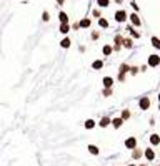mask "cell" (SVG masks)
<instances>
[{"label":"cell","instance_id":"obj_1","mask_svg":"<svg viewBox=\"0 0 160 166\" xmlns=\"http://www.w3.org/2000/svg\"><path fill=\"white\" fill-rule=\"evenodd\" d=\"M147 65H149L150 68L159 67V65H160V57L157 55V53H152V55L149 57V60H147Z\"/></svg>","mask_w":160,"mask_h":166},{"label":"cell","instance_id":"obj_2","mask_svg":"<svg viewBox=\"0 0 160 166\" xmlns=\"http://www.w3.org/2000/svg\"><path fill=\"white\" fill-rule=\"evenodd\" d=\"M139 106H140V110H149L150 108V98L149 96H142V98L139 100Z\"/></svg>","mask_w":160,"mask_h":166},{"label":"cell","instance_id":"obj_3","mask_svg":"<svg viewBox=\"0 0 160 166\" xmlns=\"http://www.w3.org/2000/svg\"><path fill=\"white\" fill-rule=\"evenodd\" d=\"M129 70H130V67L127 65V63H122V65H120V73H119V80L120 82H124L125 80V73L129 72Z\"/></svg>","mask_w":160,"mask_h":166},{"label":"cell","instance_id":"obj_4","mask_svg":"<svg viewBox=\"0 0 160 166\" xmlns=\"http://www.w3.org/2000/svg\"><path fill=\"white\" fill-rule=\"evenodd\" d=\"M125 146H127L129 150H135V148H137V140H135L134 136L127 138V140H125Z\"/></svg>","mask_w":160,"mask_h":166},{"label":"cell","instance_id":"obj_5","mask_svg":"<svg viewBox=\"0 0 160 166\" xmlns=\"http://www.w3.org/2000/svg\"><path fill=\"white\" fill-rule=\"evenodd\" d=\"M129 18H130V22H132V25H134V27H140V25H142V20H140V17L137 15V13H132Z\"/></svg>","mask_w":160,"mask_h":166},{"label":"cell","instance_id":"obj_6","mask_svg":"<svg viewBox=\"0 0 160 166\" xmlns=\"http://www.w3.org/2000/svg\"><path fill=\"white\" fill-rule=\"evenodd\" d=\"M115 20H117V22H125V20H127V12L119 10L117 13H115Z\"/></svg>","mask_w":160,"mask_h":166},{"label":"cell","instance_id":"obj_7","mask_svg":"<svg viewBox=\"0 0 160 166\" xmlns=\"http://www.w3.org/2000/svg\"><path fill=\"white\" fill-rule=\"evenodd\" d=\"M144 155H145V158H147L149 161H154V160H155V151L152 150V148H147Z\"/></svg>","mask_w":160,"mask_h":166},{"label":"cell","instance_id":"obj_8","mask_svg":"<svg viewBox=\"0 0 160 166\" xmlns=\"http://www.w3.org/2000/svg\"><path fill=\"white\" fill-rule=\"evenodd\" d=\"M112 85H114V78H110V77L103 78V87H105V88H110Z\"/></svg>","mask_w":160,"mask_h":166},{"label":"cell","instance_id":"obj_9","mask_svg":"<svg viewBox=\"0 0 160 166\" xmlns=\"http://www.w3.org/2000/svg\"><path fill=\"white\" fill-rule=\"evenodd\" d=\"M150 143H152L154 146L160 145V136H159V135H155V133H154V135L150 136Z\"/></svg>","mask_w":160,"mask_h":166},{"label":"cell","instance_id":"obj_10","mask_svg":"<svg viewBox=\"0 0 160 166\" xmlns=\"http://www.w3.org/2000/svg\"><path fill=\"white\" fill-rule=\"evenodd\" d=\"M112 124H114V128H120V126L124 124V120L122 118H114L112 120Z\"/></svg>","mask_w":160,"mask_h":166},{"label":"cell","instance_id":"obj_11","mask_svg":"<svg viewBox=\"0 0 160 166\" xmlns=\"http://www.w3.org/2000/svg\"><path fill=\"white\" fill-rule=\"evenodd\" d=\"M150 42H152V45H154L157 50H160V38H159V37H152V40H150Z\"/></svg>","mask_w":160,"mask_h":166},{"label":"cell","instance_id":"obj_12","mask_svg":"<svg viewBox=\"0 0 160 166\" xmlns=\"http://www.w3.org/2000/svg\"><path fill=\"white\" fill-rule=\"evenodd\" d=\"M102 67H103V62H102V60H95V62L92 63V68H93V70H100Z\"/></svg>","mask_w":160,"mask_h":166},{"label":"cell","instance_id":"obj_13","mask_svg":"<svg viewBox=\"0 0 160 166\" xmlns=\"http://www.w3.org/2000/svg\"><path fill=\"white\" fill-rule=\"evenodd\" d=\"M58 20L62 22V23H67V22H68L67 13H65V12H60V13H58Z\"/></svg>","mask_w":160,"mask_h":166},{"label":"cell","instance_id":"obj_14","mask_svg":"<svg viewBox=\"0 0 160 166\" xmlns=\"http://www.w3.org/2000/svg\"><path fill=\"white\" fill-rule=\"evenodd\" d=\"M110 123H112V121H110V118H107V116H105V118L100 120V123H98V124H100L102 128H105V126H109Z\"/></svg>","mask_w":160,"mask_h":166},{"label":"cell","instance_id":"obj_15","mask_svg":"<svg viewBox=\"0 0 160 166\" xmlns=\"http://www.w3.org/2000/svg\"><path fill=\"white\" fill-rule=\"evenodd\" d=\"M124 47L125 48H132V47H134V42H132V38H124Z\"/></svg>","mask_w":160,"mask_h":166},{"label":"cell","instance_id":"obj_16","mask_svg":"<svg viewBox=\"0 0 160 166\" xmlns=\"http://www.w3.org/2000/svg\"><path fill=\"white\" fill-rule=\"evenodd\" d=\"M127 30L130 32V35L134 37V38H140V33H139V32H137V30H134V27H129Z\"/></svg>","mask_w":160,"mask_h":166},{"label":"cell","instance_id":"obj_17","mask_svg":"<svg viewBox=\"0 0 160 166\" xmlns=\"http://www.w3.org/2000/svg\"><path fill=\"white\" fill-rule=\"evenodd\" d=\"M132 156H134V160H139V158H142V151L135 148V150H134V153H132Z\"/></svg>","mask_w":160,"mask_h":166},{"label":"cell","instance_id":"obj_18","mask_svg":"<svg viewBox=\"0 0 160 166\" xmlns=\"http://www.w3.org/2000/svg\"><path fill=\"white\" fill-rule=\"evenodd\" d=\"M93 126H95V121H93V120H87V121H85V128L92 130Z\"/></svg>","mask_w":160,"mask_h":166},{"label":"cell","instance_id":"obj_19","mask_svg":"<svg viewBox=\"0 0 160 166\" xmlns=\"http://www.w3.org/2000/svg\"><path fill=\"white\" fill-rule=\"evenodd\" d=\"M88 151H90L92 155H98V148L97 146H93V145H88Z\"/></svg>","mask_w":160,"mask_h":166},{"label":"cell","instance_id":"obj_20","mask_svg":"<svg viewBox=\"0 0 160 166\" xmlns=\"http://www.w3.org/2000/svg\"><path fill=\"white\" fill-rule=\"evenodd\" d=\"M80 27H82V28H87V27H90V20H88V18H83V20L80 22Z\"/></svg>","mask_w":160,"mask_h":166},{"label":"cell","instance_id":"obj_21","mask_svg":"<svg viewBox=\"0 0 160 166\" xmlns=\"http://www.w3.org/2000/svg\"><path fill=\"white\" fill-rule=\"evenodd\" d=\"M98 25L103 27V28H107V27H109V22L105 20V18H98Z\"/></svg>","mask_w":160,"mask_h":166},{"label":"cell","instance_id":"obj_22","mask_svg":"<svg viewBox=\"0 0 160 166\" xmlns=\"http://www.w3.org/2000/svg\"><path fill=\"white\" fill-rule=\"evenodd\" d=\"M112 50H114V48L110 47V45H105V47H103V55H110Z\"/></svg>","mask_w":160,"mask_h":166},{"label":"cell","instance_id":"obj_23","mask_svg":"<svg viewBox=\"0 0 160 166\" xmlns=\"http://www.w3.org/2000/svg\"><path fill=\"white\" fill-rule=\"evenodd\" d=\"M60 45H62L63 48H68L70 47V40H68V38H63V40L60 42Z\"/></svg>","mask_w":160,"mask_h":166},{"label":"cell","instance_id":"obj_24","mask_svg":"<svg viewBox=\"0 0 160 166\" xmlns=\"http://www.w3.org/2000/svg\"><path fill=\"white\" fill-rule=\"evenodd\" d=\"M97 4H98V7H109V0H97Z\"/></svg>","mask_w":160,"mask_h":166},{"label":"cell","instance_id":"obj_25","mask_svg":"<svg viewBox=\"0 0 160 166\" xmlns=\"http://www.w3.org/2000/svg\"><path fill=\"white\" fill-rule=\"evenodd\" d=\"M68 30H70V28H68L67 23H62V25H60V32H62V33H68Z\"/></svg>","mask_w":160,"mask_h":166},{"label":"cell","instance_id":"obj_26","mask_svg":"<svg viewBox=\"0 0 160 166\" xmlns=\"http://www.w3.org/2000/svg\"><path fill=\"white\" fill-rule=\"evenodd\" d=\"M130 118V111L129 110H124V111H122V120H129Z\"/></svg>","mask_w":160,"mask_h":166},{"label":"cell","instance_id":"obj_27","mask_svg":"<svg viewBox=\"0 0 160 166\" xmlns=\"http://www.w3.org/2000/svg\"><path fill=\"white\" fill-rule=\"evenodd\" d=\"M139 72H140L139 67H132V68H130V73H132V75H137Z\"/></svg>","mask_w":160,"mask_h":166},{"label":"cell","instance_id":"obj_28","mask_svg":"<svg viewBox=\"0 0 160 166\" xmlns=\"http://www.w3.org/2000/svg\"><path fill=\"white\" fill-rule=\"evenodd\" d=\"M42 18H43V20H48V12H43V15H42Z\"/></svg>","mask_w":160,"mask_h":166},{"label":"cell","instance_id":"obj_29","mask_svg":"<svg viewBox=\"0 0 160 166\" xmlns=\"http://www.w3.org/2000/svg\"><path fill=\"white\" fill-rule=\"evenodd\" d=\"M93 15L98 17V18H102V15H100V12H98V10H93Z\"/></svg>","mask_w":160,"mask_h":166},{"label":"cell","instance_id":"obj_30","mask_svg":"<svg viewBox=\"0 0 160 166\" xmlns=\"http://www.w3.org/2000/svg\"><path fill=\"white\" fill-rule=\"evenodd\" d=\"M103 95H105V96H109V95H112V91H110V88H107V90H105V91H103Z\"/></svg>","mask_w":160,"mask_h":166},{"label":"cell","instance_id":"obj_31","mask_svg":"<svg viewBox=\"0 0 160 166\" xmlns=\"http://www.w3.org/2000/svg\"><path fill=\"white\" fill-rule=\"evenodd\" d=\"M57 2H58V4H62V2H63V0H57Z\"/></svg>","mask_w":160,"mask_h":166},{"label":"cell","instance_id":"obj_32","mask_svg":"<svg viewBox=\"0 0 160 166\" xmlns=\"http://www.w3.org/2000/svg\"><path fill=\"white\" fill-rule=\"evenodd\" d=\"M159 101H160V91H159Z\"/></svg>","mask_w":160,"mask_h":166},{"label":"cell","instance_id":"obj_33","mask_svg":"<svg viewBox=\"0 0 160 166\" xmlns=\"http://www.w3.org/2000/svg\"><path fill=\"white\" fill-rule=\"evenodd\" d=\"M129 166H135V165H129Z\"/></svg>","mask_w":160,"mask_h":166},{"label":"cell","instance_id":"obj_34","mask_svg":"<svg viewBox=\"0 0 160 166\" xmlns=\"http://www.w3.org/2000/svg\"><path fill=\"white\" fill-rule=\"evenodd\" d=\"M142 166H147V165H142Z\"/></svg>","mask_w":160,"mask_h":166}]
</instances>
